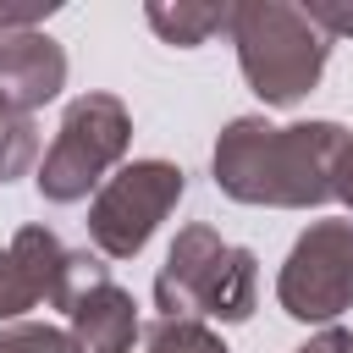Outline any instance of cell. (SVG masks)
<instances>
[{"label": "cell", "mask_w": 353, "mask_h": 353, "mask_svg": "<svg viewBox=\"0 0 353 353\" xmlns=\"http://www.w3.org/2000/svg\"><path fill=\"white\" fill-rule=\"evenodd\" d=\"M182 188H188L182 165H171V160H132V165H121L88 204V237H94L99 259H132L154 237V226L176 210Z\"/></svg>", "instance_id": "cell-4"}, {"label": "cell", "mask_w": 353, "mask_h": 353, "mask_svg": "<svg viewBox=\"0 0 353 353\" xmlns=\"http://www.w3.org/2000/svg\"><path fill=\"white\" fill-rule=\"evenodd\" d=\"M143 17H149V28H154L165 44H176V50H193V44H204L210 33H226V28H232V6H199V0H149Z\"/></svg>", "instance_id": "cell-10"}, {"label": "cell", "mask_w": 353, "mask_h": 353, "mask_svg": "<svg viewBox=\"0 0 353 353\" xmlns=\"http://www.w3.org/2000/svg\"><path fill=\"white\" fill-rule=\"evenodd\" d=\"M44 17H50V6H6L0 0V39L6 33H22V28H39Z\"/></svg>", "instance_id": "cell-16"}, {"label": "cell", "mask_w": 353, "mask_h": 353, "mask_svg": "<svg viewBox=\"0 0 353 353\" xmlns=\"http://www.w3.org/2000/svg\"><path fill=\"white\" fill-rule=\"evenodd\" d=\"M303 11L325 39H353V0H309Z\"/></svg>", "instance_id": "cell-15"}, {"label": "cell", "mask_w": 353, "mask_h": 353, "mask_svg": "<svg viewBox=\"0 0 353 353\" xmlns=\"http://www.w3.org/2000/svg\"><path fill=\"white\" fill-rule=\"evenodd\" d=\"M331 199L353 210V138H347V149H342L336 165H331Z\"/></svg>", "instance_id": "cell-17"}, {"label": "cell", "mask_w": 353, "mask_h": 353, "mask_svg": "<svg viewBox=\"0 0 353 353\" xmlns=\"http://www.w3.org/2000/svg\"><path fill=\"white\" fill-rule=\"evenodd\" d=\"M347 127L336 121H292L270 127L265 116H237L215 138V188L237 204L309 210L331 199V165L347 149Z\"/></svg>", "instance_id": "cell-1"}, {"label": "cell", "mask_w": 353, "mask_h": 353, "mask_svg": "<svg viewBox=\"0 0 353 353\" xmlns=\"http://www.w3.org/2000/svg\"><path fill=\"white\" fill-rule=\"evenodd\" d=\"M292 353H353V331H347V325H325L320 336H309V342L292 347Z\"/></svg>", "instance_id": "cell-18"}, {"label": "cell", "mask_w": 353, "mask_h": 353, "mask_svg": "<svg viewBox=\"0 0 353 353\" xmlns=\"http://www.w3.org/2000/svg\"><path fill=\"white\" fill-rule=\"evenodd\" d=\"M132 143V116L116 94H77L55 127L50 154L39 160L33 182L50 204H77L88 199V188L105 182V171L127 154Z\"/></svg>", "instance_id": "cell-3"}, {"label": "cell", "mask_w": 353, "mask_h": 353, "mask_svg": "<svg viewBox=\"0 0 353 353\" xmlns=\"http://www.w3.org/2000/svg\"><path fill=\"white\" fill-rule=\"evenodd\" d=\"M226 248L232 243L215 226H182L176 232V243H171V254H165V265L154 276V309H160V320H199V303H204V292H210Z\"/></svg>", "instance_id": "cell-6"}, {"label": "cell", "mask_w": 353, "mask_h": 353, "mask_svg": "<svg viewBox=\"0 0 353 353\" xmlns=\"http://www.w3.org/2000/svg\"><path fill=\"white\" fill-rule=\"evenodd\" d=\"M276 298L303 325H320L353 309V221H314L292 243L276 276Z\"/></svg>", "instance_id": "cell-5"}, {"label": "cell", "mask_w": 353, "mask_h": 353, "mask_svg": "<svg viewBox=\"0 0 353 353\" xmlns=\"http://www.w3.org/2000/svg\"><path fill=\"white\" fill-rule=\"evenodd\" d=\"M0 353H77V342H72V331H61V325L11 320V325H0Z\"/></svg>", "instance_id": "cell-13"}, {"label": "cell", "mask_w": 353, "mask_h": 353, "mask_svg": "<svg viewBox=\"0 0 353 353\" xmlns=\"http://www.w3.org/2000/svg\"><path fill=\"white\" fill-rule=\"evenodd\" d=\"M6 110H11V105H6V94H0V121H6Z\"/></svg>", "instance_id": "cell-19"}, {"label": "cell", "mask_w": 353, "mask_h": 353, "mask_svg": "<svg viewBox=\"0 0 353 353\" xmlns=\"http://www.w3.org/2000/svg\"><path fill=\"white\" fill-rule=\"evenodd\" d=\"M254 292H259V259L232 243L226 259H221V270H215V281H210V292H204V303H199V314L237 325V320L254 314Z\"/></svg>", "instance_id": "cell-9"}, {"label": "cell", "mask_w": 353, "mask_h": 353, "mask_svg": "<svg viewBox=\"0 0 353 353\" xmlns=\"http://www.w3.org/2000/svg\"><path fill=\"white\" fill-rule=\"evenodd\" d=\"M66 320H72L77 353H132V342H138V303L116 281L94 287Z\"/></svg>", "instance_id": "cell-8"}, {"label": "cell", "mask_w": 353, "mask_h": 353, "mask_svg": "<svg viewBox=\"0 0 353 353\" xmlns=\"http://www.w3.org/2000/svg\"><path fill=\"white\" fill-rule=\"evenodd\" d=\"M143 353H232L204 320H154L143 331Z\"/></svg>", "instance_id": "cell-11"}, {"label": "cell", "mask_w": 353, "mask_h": 353, "mask_svg": "<svg viewBox=\"0 0 353 353\" xmlns=\"http://www.w3.org/2000/svg\"><path fill=\"white\" fill-rule=\"evenodd\" d=\"M39 160V127L28 110H6L0 121V182H17L22 171H33Z\"/></svg>", "instance_id": "cell-12"}, {"label": "cell", "mask_w": 353, "mask_h": 353, "mask_svg": "<svg viewBox=\"0 0 353 353\" xmlns=\"http://www.w3.org/2000/svg\"><path fill=\"white\" fill-rule=\"evenodd\" d=\"M226 33L237 44V66H243L248 88L265 105H298L303 94H314V83H320V72L331 61V44L309 22L303 6L237 0Z\"/></svg>", "instance_id": "cell-2"}, {"label": "cell", "mask_w": 353, "mask_h": 353, "mask_svg": "<svg viewBox=\"0 0 353 353\" xmlns=\"http://www.w3.org/2000/svg\"><path fill=\"white\" fill-rule=\"evenodd\" d=\"M33 303H39V287L28 281V270L17 265V254L0 248V320H17V314L33 309Z\"/></svg>", "instance_id": "cell-14"}, {"label": "cell", "mask_w": 353, "mask_h": 353, "mask_svg": "<svg viewBox=\"0 0 353 353\" xmlns=\"http://www.w3.org/2000/svg\"><path fill=\"white\" fill-rule=\"evenodd\" d=\"M66 88V50L44 28H22L0 39V94L11 110H39Z\"/></svg>", "instance_id": "cell-7"}]
</instances>
